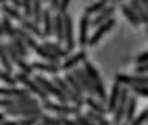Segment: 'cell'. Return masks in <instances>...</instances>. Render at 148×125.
Instances as JSON below:
<instances>
[{"label":"cell","mask_w":148,"mask_h":125,"mask_svg":"<svg viewBox=\"0 0 148 125\" xmlns=\"http://www.w3.org/2000/svg\"><path fill=\"white\" fill-rule=\"evenodd\" d=\"M84 69L88 71V75H90V79H92V83H94V88H96V98H100V100H104L106 102V98H108V94H106V88H104V81H102V75L98 73V69L90 63V61H86L84 65Z\"/></svg>","instance_id":"cell-2"},{"label":"cell","mask_w":148,"mask_h":125,"mask_svg":"<svg viewBox=\"0 0 148 125\" xmlns=\"http://www.w3.org/2000/svg\"><path fill=\"white\" fill-rule=\"evenodd\" d=\"M69 4H71V0H61V4H58V11H61V13H67Z\"/></svg>","instance_id":"cell-28"},{"label":"cell","mask_w":148,"mask_h":125,"mask_svg":"<svg viewBox=\"0 0 148 125\" xmlns=\"http://www.w3.org/2000/svg\"><path fill=\"white\" fill-rule=\"evenodd\" d=\"M108 4V0H96V2H92L90 6L86 8V15H90V17H94V15H98L102 11V8Z\"/></svg>","instance_id":"cell-23"},{"label":"cell","mask_w":148,"mask_h":125,"mask_svg":"<svg viewBox=\"0 0 148 125\" xmlns=\"http://www.w3.org/2000/svg\"><path fill=\"white\" fill-rule=\"evenodd\" d=\"M63 21H65V46L73 52V48L77 46V38H75V23H73V17L69 13H63Z\"/></svg>","instance_id":"cell-6"},{"label":"cell","mask_w":148,"mask_h":125,"mask_svg":"<svg viewBox=\"0 0 148 125\" xmlns=\"http://www.w3.org/2000/svg\"><path fill=\"white\" fill-rule=\"evenodd\" d=\"M140 63H148V50L146 52H140L136 56V65H140Z\"/></svg>","instance_id":"cell-27"},{"label":"cell","mask_w":148,"mask_h":125,"mask_svg":"<svg viewBox=\"0 0 148 125\" xmlns=\"http://www.w3.org/2000/svg\"><path fill=\"white\" fill-rule=\"evenodd\" d=\"M136 115H138V96L132 94L130 104H127V109H125V117H123V121H125V123H132V121L136 119Z\"/></svg>","instance_id":"cell-17"},{"label":"cell","mask_w":148,"mask_h":125,"mask_svg":"<svg viewBox=\"0 0 148 125\" xmlns=\"http://www.w3.org/2000/svg\"><path fill=\"white\" fill-rule=\"evenodd\" d=\"M17 36L21 38V40H23V42H25V44H27L29 48H32V52L36 50L38 46H40V42H38V38H36V36H32V33H29V31L25 29V27H21V25H19V33H17Z\"/></svg>","instance_id":"cell-16"},{"label":"cell","mask_w":148,"mask_h":125,"mask_svg":"<svg viewBox=\"0 0 148 125\" xmlns=\"http://www.w3.org/2000/svg\"><path fill=\"white\" fill-rule=\"evenodd\" d=\"M86 107L94 111V113H100V115H108V109H106V102L96 98V96H86Z\"/></svg>","instance_id":"cell-14"},{"label":"cell","mask_w":148,"mask_h":125,"mask_svg":"<svg viewBox=\"0 0 148 125\" xmlns=\"http://www.w3.org/2000/svg\"><path fill=\"white\" fill-rule=\"evenodd\" d=\"M4 2H8V0H0V6H2V4H4Z\"/></svg>","instance_id":"cell-33"},{"label":"cell","mask_w":148,"mask_h":125,"mask_svg":"<svg viewBox=\"0 0 148 125\" xmlns=\"http://www.w3.org/2000/svg\"><path fill=\"white\" fill-rule=\"evenodd\" d=\"M34 73H44V75H58L61 69V63H48V61H36L32 63Z\"/></svg>","instance_id":"cell-8"},{"label":"cell","mask_w":148,"mask_h":125,"mask_svg":"<svg viewBox=\"0 0 148 125\" xmlns=\"http://www.w3.org/2000/svg\"><path fill=\"white\" fill-rule=\"evenodd\" d=\"M8 2H11L13 6H17V8H21V2H23V0H8Z\"/></svg>","instance_id":"cell-30"},{"label":"cell","mask_w":148,"mask_h":125,"mask_svg":"<svg viewBox=\"0 0 148 125\" xmlns=\"http://www.w3.org/2000/svg\"><path fill=\"white\" fill-rule=\"evenodd\" d=\"M121 13H123V17L127 19V21H130L134 27H140L142 25V19H140V15H138L136 11H134V8L130 6V4H127V2H123L121 4Z\"/></svg>","instance_id":"cell-15"},{"label":"cell","mask_w":148,"mask_h":125,"mask_svg":"<svg viewBox=\"0 0 148 125\" xmlns=\"http://www.w3.org/2000/svg\"><path fill=\"white\" fill-rule=\"evenodd\" d=\"M0 38H6V33H4V27H2V21H0Z\"/></svg>","instance_id":"cell-31"},{"label":"cell","mask_w":148,"mask_h":125,"mask_svg":"<svg viewBox=\"0 0 148 125\" xmlns=\"http://www.w3.org/2000/svg\"><path fill=\"white\" fill-rule=\"evenodd\" d=\"M86 61H88V54H86V50H84V48H79L77 52H71V54H69L67 59L63 61L61 69H63V73H69V71L77 69V67H82Z\"/></svg>","instance_id":"cell-4"},{"label":"cell","mask_w":148,"mask_h":125,"mask_svg":"<svg viewBox=\"0 0 148 125\" xmlns=\"http://www.w3.org/2000/svg\"><path fill=\"white\" fill-rule=\"evenodd\" d=\"M42 109L44 113H50V115H58V117H75L77 113H82L79 107H75L71 102H54V100H42Z\"/></svg>","instance_id":"cell-1"},{"label":"cell","mask_w":148,"mask_h":125,"mask_svg":"<svg viewBox=\"0 0 148 125\" xmlns=\"http://www.w3.org/2000/svg\"><path fill=\"white\" fill-rule=\"evenodd\" d=\"M146 36H148V25H146Z\"/></svg>","instance_id":"cell-35"},{"label":"cell","mask_w":148,"mask_h":125,"mask_svg":"<svg viewBox=\"0 0 148 125\" xmlns=\"http://www.w3.org/2000/svg\"><path fill=\"white\" fill-rule=\"evenodd\" d=\"M19 25H21V27H25V29H27L29 33H32V36H36V38H38V40H44V31H42V25L38 23V21H34L32 17H25V19H23V21L19 23Z\"/></svg>","instance_id":"cell-13"},{"label":"cell","mask_w":148,"mask_h":125,"mask_svg":"<svg viewBox=\"0 0 148 125\" xmlns=\"http://www.w3.org/2000/svg\"><path fill=\"white\" fill-rule=\"evenodd\" d=\"M0 13H2L4 17H8V19H13V21H17V23H21L23 19H25V15H23L21 8L13 6L11 2H4L2 6H0Z\"/></svg>","instance_id":"cell-12"},{"label":"cell","mask_w":148,"mask_h":125,"mask_svg":"<svg viewBox=\"0 0 148 125\" xmlns=\"http://www.w3.org/2000/svg\"><path fill=\"white\" fill-rule=\"evenodd\" d=\"M0 65H2L6 71H13V67H15L13 61H11V56H8V48L2 42V38H0Z\"/></svg>","instance_id":"cell-18"},{"label":"cell","mask_w":148,"mask_h":125,"mask_svg":"<svg viewBox=\"0 0 148 125\" xmlns=\"http://www.w3.org/2000/svg\"><path fill=\"white\" fill-rule=\"evenodd\" d=\"M115 27V19H108L106 23H102V25H98V27H94V31H92V36H90V44L88 46H96L98 42L102 40V38L108 33Z\"/></svg>","instance_id":"cell-9"},{"label":"cell","mask_w":148,"mask_h":125,"mask_svg":"<svg viewBox=\"0 0 148 125\" xmlns=\"http://www.w3.org/2000/svg\"><path fill=\"white\" fill-rule=\"evenodd\" d=\"M130 90L138 98H148V85H136V88H130Z\"/></svg>","instance_id":"cell-25"},{"label":"cell","mask_w":148,"mask_h":125,"mask_svg":"<svg viewBox=\"0 0 148 125\" xmlns=\"http://www.w3.org/2000/svg\"><path fill=\"white\" fill-rule=\"evenodd\" d=\"M44 2H46V4H48V0H44Z\"/></svg>","instance_id":"cell-37"},{"label":"cell","mask_w":148,"mask_h":125,"mask_svg":"<svg viewBox=\"0 0 148 125\" xmlns=\"http://www.w3.org/2000/svg\"><path fill=\"white\" fill-rule=\"evenodd\" d=\"M38 125H46V123H42V121H40V123H38Z\"/></svg>","instance_id":"cell-36"},{"label":"cell","mask_w":148,"mask_h":125,"mask_svg":"<svg viewBox=\"0 0 148 125\" xmlns=\"http://www.w3.org/2000/svg\"><path fill=\"white\" fill-rule=\"evenodd\" d=\"M58 4H61V0H48V6H50L52 11H58Z\"/></svg>","instance_id":"cell-29"},{"label":"cell","mask_w":148,"mask_h":125,"mask_svg":"<svg viewBox=\"0 0 148 125\" xmlns=\"http://www.w3.org/2000/svg\"><path fill=\"white\" fill-rule=\"evenodd\" d=\"M108 2H111V4H123L125 0H108Z\"/></svg>","instance_id":"cell-32"},{"label":"cell","mask_w":148,"mask_h":125,"mask_svg":"<svg viewBox=\"0 0 148 125\" xmlns=\"http://www.w3.org/2000/svg\"><path fill=\"white\" fill-rule=\"evenodd\" d=\"M121 90H123V85L119 83V81H115L113 83V88H111V92H108V98H106V109H108V113H115V109H117V102H119V96H121Z\"/></svg>","instance_id":"cell-11"},{"label":"cell","mask_w":148,"mask_h":125,"mask_svg":"<svg viewBox=\"0 0 148 125\" xmlns=\"http://www.w3.org/2000/svg\"><path fill=\"white\" fill-rule=\"evenodd\" d=\"M73 75L77 77V81L82 83V88H84L86 96H96V88H94L90 75H88V71L84 69V67H77V69H73Z\"/></svg>","instance_id":"cell-7"},{"label":"cell","mask_w":148,"mask_h":125,"mask_svg":"<svg viewBox=\"0 0 148 125\" xmlns=\"http://www.w3.org/2000/svg\"><path fill=\"white\" fill-rule=\"evenodd\" d=\"M130 6L134 8V11L140 15V19H142V25H148V11H146V6L140 2V0H130Z\"/></svg>","instance_id":"cell-22"},{"label":"cell","mask_w":148,"mask_h":125,"mask_svg":"<svg viewBox=\"0 0 148 125\" xmlns=\"http://www.w3.org/2000/svg\"><path fill=\"white\" fill-rule=\"evenodd\" d=\"M21 11L25 17H34V0H23L21 2Z\"/></svg>","instance_id":"cell-24"},{"label":"cell","mask_w":148,"mask_h":125,"mask_svg":"<svg viewBox=\"0 0 148 125\" xmlns=\"http://www.w3.org/2000/svg\"><path fill=\"white\" fill-rule=\"evenodd\" d=\"M115 6H117V4H111V2H108V4H106V6L102 8V11L98 13V15H94V17L90 19V23H92V27H98V25H102V23H106L108 19H113V17H115Z\"/></svg>","instance_id":"cell-10"},{"label":"cell","mask_w":148,"mask_h":125,"mask_svg":"<svg viewBox=\"0 0 148 125\" xmlns=\"http://www.w3.org/2000/svg\"><path fill=\"white\" fill-rule=\"evenodd\" d=\"M115 81H119L125 88H136V85H148V75L142 73H117Z\"/></svg>","instance_id":"cell-3"},{"label":"cell","mask_w":148,"mask_h":125,"mask_svg":"<svg viewBox=\"0 0 148 125\" xmlns=\"http://www.w3.org/2000/svg\"><path fill=\"white\" fill-rule=\"evenodd\" d=\"M38 56H40V61H48V63H61V59L54 54V52H50V50H46V48L42 46V42H40V46L34 50Z\"/></svg>","instance_id":"cell-19"},{"label":"cell","mask_w":148,"mask_h":125,"mask_svg":"<svg viewBox=\"0 0 148 125\" xmlns=\"http://www.w3.org/2000/svg\"><path fill=\"white\" fill-rule=\"evenodd\" d=\"M0 21H2V27H4V33H6V38L11 40V38H15L17 33H19V25H15L13 23V19H8V17H0Z\"/></svg>","instance_id":"cell-20"},{"label":"cell","mask_w":148,"mask_h":125,"mask_svg":"<svg viewBox=\"0 0 148 125\" xmlns=\"http://www.w3.org/2000/svg\"><path fill=\"white\" fill-rule=\"evenodd\" d=\"M136 73L148 75V63H140V65H136Z\"/></svg>","instance_id":"cell-26"},{"label":"cell","mask_w":148,"mask_h":125,"mask_svg":"<svg viewBox=\"0 0 148 125\" xmlns=\"http://www.w3.org/2000/svg\"><path fill=\"white\" fill-rule=\"evenodd\" d=\"M117 125H130V123H125V121H123V123H117Z\"/></svg>","instance_id":"cell-34"},{"label":"cell","mask_w":148,"mask_h":125,"mask_svg":"<svg viewBox=\"0 0 148 125\" xmlns=\"http://www.w3.org/2000/svg\"><path fill=\"white\" fill-rule=\"evenodd\" d=\"M90 15H82L79 17V27H77V40H79V48H86L90 44V29H92V23H90Z\"/></svg>","instance_id":"cell-5"},{"label":"cell","mask_w":148,"mask_h":125,"mask_svg":"<svg viewBox=\"0 0 148 125\" xmlns=\"http://www.w3.org/2000/svg\"><path fill=\"white\" fill-rule=\"evenodd\" d=\"M8 42H11L15 48H17V52L19 54H21L23 56V59H27V56H29V52H32V48H29L23 40H21V38H19V36H15V38H11V40H8Z\"/></svg>","instance_id":"cell-21"}]
</instances>
